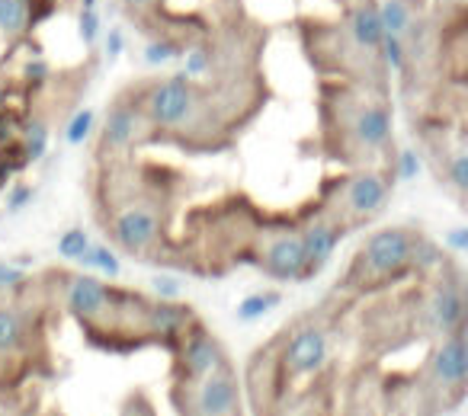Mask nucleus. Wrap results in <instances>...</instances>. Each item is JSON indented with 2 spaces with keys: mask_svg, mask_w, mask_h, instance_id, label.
<instances>
[{
  "mask_svg": "<svg viewBox=\"0 0 468 416\" xmlns=\"http://www.w3.org/2000/svg\"><path fill=\"white\" fill-rule=\"evenodd\" d=\"M23 273L20 269H10V266H0V286H14V282H20Z\"/></svg>",
  "mask_w": 468,
  "mask_h": 416,
  "instance_id": "c756f323",
  "label": "nucleus"
},
{
  "mask_svg": "<svg viewBox=\"0 0 468 416\" xmlns=\"http://www.w3.org/2000/svg\"><path fill=\"white\" fill-rule=\"evenodd\" d=\"M391 131V122H388V112L385 109H366L356 122V135L363 144H382Z\"/></svg>",
  "mask_w": 468,
  "mask_h": 416,
  "instance_id": "ddd939ff",
  "label": "nucleus"
},
{
  "mask_svg": "<svg viewBox=\"0 0 468 416\" xmlns=\"http://www.w3.org/2000/svg\"><path fill=\"white\" fill-rule=\"evenodd\" d=\"M27 199H29V189H16V192H14V199H10V208H20Z\"/></svg>",
  "mask_w": 468,
  "mask_h": 416,
  "instance_id": "72a5a7b5",
  "label": "nucleus"
},
{
  "mask_svg": "<svg viewBox=\"0 0 468 416\" xmlns=\"http://www.w3.org/2000/svg\"><path fill=\"white\" fill-rule=\"evenodd\" d=\"M125 4H144V0H125Z\"/></svg>",
  "mask_w": 468,
  "mask_h": 416,
  "instance_id": "e433bc0d",
  "label": "nucleus"
},
{
  "mask_svg": "<svg viewBox=\"0 0 468 416\" xmlns=\"http://www.w3.org/2000/svg\"><path fill=\"white\" fill-rule=\"evenodd\" d=\"M382 39H385V36H382ZM385 58L391 61V68H398V65H401V46H398L395 33H391L388 39H385Z\"/></svg>",
  "mask_w": 468,
  "mask_h": 416,
  "instance_id": "a878e982",
  "label": "nucleus"
},
{
  "mask_svg": "<svg viewBox=\"0 0 468 416\" xmlns=\"http://www.w3.org/2000/svg\"><path fill=\"white\" fill-rule=\"evenodd\" d=\"M20 337H23V330H20V320H16V314L0 311V352L16 349Z\"/></svg>",
  "mask_w": 468,
  "mask_h": 416,
  "instance_id": "a211bd4d",
  "label": "nucleus"
},
{
  "mask_svg": "<svg viewBox=\"0 0 468 416\" xmlns=\"http://www.w3.org/2000/svg\"><path fill=\"white\" fill-rule=\"evenodd\" d=\"M23 23H27V4L23 0H0V26L14 33Z\"/></svg>",
  "mask_w": 468,
  "mask_h": 416,
  "instance_id": "6ab92c4d",
  "label": "nucleus"
},
{
  "mask_svg": "<svg viewBox=\"0 0 468 416\" xmlns=\"http://www.w3.org/2000/svg\"><path fill=\"white\" fill-rule=\"evenodd\" d=\"M327 359V339L321 330L308 327V330L295 333L292 346L286 352V365L292 375H308V371H318Z\"/></svg>",
  "mask_w": 468,
  "mask_h": 416,
  "instance_id": "20e7f679",
  "label": "nucleus"
},
{
  "mask_svg": "<svg viewBox=\"0 0 468 416\" xmlns=\"http://www.w3.org/2000/svg\"><path fill=\"white\" fill-rule=\"evenodd\" d=\"M132 135H135V112L119 106L110 116V122H106V135H103L106 148H122Z\"/></svg>",
  "mask_w": 468,
  "mask_h": 416,
  "instance_id": "4468645a",
  "label": "nucleus"
},
{
  "mask_svg": "<svg viewBox=\"0 0 468 416\" xmlns=\"http://www.w3.org/2000/svg\"><path fill=\"white\" fill-rule=\"evenodd\" d=\"M183 317H186V314H183V307L164 305V301L151 307V327H154V330L176 333V330H180V324H183Z\"/></svg>",
  "mask_w": 468,
  "mask_h": 416,
  "instance_id": "f3484780",
  "label": "nucleus"
},
{
  "mask_svg": "<svg viewBox=\"0 0 468 416\" xmlns=\"http://www.w3.org/2000/svg\"><path fill=\"white\" fill-rule=\"evenodd\" d=\"M0 129H4V119H0Z\"/></svg>",
  "mask_w": 468,
  "mask_h": 416,
  "instance_id": "4c0bfd02",
  "label": "nucleus"
},
{
  "mask_svg": "<svg viewBox=\"0 0 468 416\" xmlns=\"http://www.w3.org/2000/svg\"><path fill=\"white\" fill-rule=\"evenodd\" d=\"M189 106H193V93L183 78H170L167 84H161L151 93V116L161 125H176L186 119Z\"/></svg>",
  "mask_w": 468,
  "mask_h": 416,
  "instance_id": "f03ea898",
  "label": "nucleus"
},
{
  "mask_svg": "<svg viewBox=\"0 0 468 416\" xmlns=\"http://www.w3.org/2000/svg\"><path fill=\"white\" fill-rule=\"evenodd\" d=\"M363 256H366V263H369L372 273H378V276L398 273V269L414 256V244H410V237L404 234V231L388 228V231H378V234L369 237Z\"/></svg>",
  "mask_w": 468,
  "mask_h": 416,
  "instance_id": "f257e3e1",
  "label": "nucleus"
},
{
  "mask_svg": "<svg viewBox=\"0 0 468 416\" xmlns=\"http://www.w3.org/2000/svg\"><path fill=\"white\" fill-rule=\"evenodd\" d=\"M234 403H238V390H234L231 378L208 371L202 378L199 390H196V410H199V416H231Z\"/></svg>",
  "mask_w": 468,
  "mask_h": 416,
  "instance_id": "7ed1b4c3",
  "label": "nucleus"
},
{
  "mask_svg": "<svg viewBox=\"0 0 468 416\" xmlns=\"http://www.w3.org/2000/svg\"><path fill=\"white\" fill-rule=\"evenodd\" d=\"M58 250H61V256H68V260H80V256L87 254V234L84 231H68L65 237H61V244H58Z\"/></svg>",
  "mask_w": 468,
  "mask_h": 416,
  "instance_id": "412c9836",
  "label": "nucleus"
},
{
  "mask_svg": "<svg viewBox=\"0 0 468 416\" xmlns=\"http://www.w3.org/2000/svg\"><path fill=\"white\" fill-rule=\"evenodd\" d=\"M462 295L455 288H442L440 295L433 298V320L440 330H455L462 324Z\"/></svg>",
  "mask_w": 468,
  "mask_h": 416,
  "instance_id": "9b49d317",
  "label": "nucleus"
},
{
  "mask_svg": "<svg viewBox=\"0 0 468 416\" xmlns=\"http://www.w3.org/2000/svg\"><path fill=\"white\" fill-rule=\"evenodd\" d=\"M218 346L212 343V339L199 337L193 339V343L186 346V369L189 375H208V371H215V365H218Z\"/></svg>",
  "mask_w": 468,
  "mask_h": 416,
  "instance_id": "f8f14e48",
  "label": "nucleus"
},
{
  "mask_svg": "<svg viewBox=\"0 0 468 416\" xmlns=\"http://www.w3.org/2000/svg\"><path fill=\"white\" fill-rule=\"evenodd\" d=\"M119 52H122V36L112 29L110 33V55H119Z\"/></svg>",
  "mask_w": 468,
  "mask_h": 416,
  "instance_id": "473e14b6",
  "label": "nucleus"
},
{
  "mask_svg": "<svg viewBox=\"0 0 468 416\" xmlns=\"http://www.w3.org/2000/svg\"><path fill=\"white\" fill-rule=\"evenodd\" d=\"M302 247H305V276L321 269L331 260L334 247H337V231L327 228V224H312L302 237Z\"/></svg>",
  "mask_w": 468,
  "mask_h": 416,
  "instance_id": "1a4fd4ad",
  "label": "nucleus"
},
{
  "mask_svg": "<svg viewBox=\"0 0 468 416\" xmlns=\"http://www.w3.org/2000/svg\"><path fill=\"white\" fill-rule=\"evenodd\" d=\"M42 151H46V129L33 125V131H29V157H42Z\"/></svg>",
  "mask_w": 468,
  "mask_h": 416,
  "instance_id": "b1692460",
  "label": "nucleus"
},
{
  "mask_svg": "<svg viewBox=\"0 0 468 416\" xmlns=\"http://www.w3.org/2000/svg\"><path fill=\"white\" fill-rule=\"evenodd\" d=\"M144 58H148L151 65H161V61H167V58H170V46H148Z\"/></svg>",
  "mask_w": 468,
  "mask_h": 416,
  "instance_id": "cd10ccee",
  "label": "nucleus"
},
{
  "mask_svg": "<svg viewBox=\"0 0 468 416\" xmlns=\"http://www.w3.org/2000/svg\"><path fill=\"white\" fill-rule=\"evenodd\" d=\"M206 52H193L189 55V61H186V71L189 74H199V71H206Z\"/></svg>",
  "mask_w": 468,
  "mask_h": 416,
  "instance_id": "c85d7f7f",
  "label": "nucleus"
},
{
  "mask_svg": "<svg viewBox=\"0 0 468 416\" xmlns=\"http://www.w3.org/2000/svg\"><path fill=\"white\" fill-rule=\"evenodd\" d=\"M401 173L408 176V180H410V176H417V157L414 154H404L401 157Z\"/></svg>",
  "mask_w": 468,
  "mask_h": 416,
  "instance_id": "7c9ffc66",
  "label": "nucleus"
},
{
  "mask_svg": "<svg viewBox=\"0 0 468 416\" xmlns=\"http://www.w3.org/2000/svg\"><path fill=\"white\" fill-rule=\"evenodd\" d=\"M465 369H468L465 339H462V333L455 330L452 337H449V343H442V349L436 352V375H440V381L459 388V384L465 381Z\"/></svg>",
  "mask_w": 468,
  "mask_h": 416,
  "instance_id": "6e6552de",
  "label": "nucleus"
},
{
  "mask_svg": "<svg viewBox=\"0 0 468 416\" xmlns=\"http://www.w3.org/2000/svg\"><path fill=\"white\" fill-rule=\"evenodd\" d=\"M80 260H87L90 266H100L103 273H110V276H116L119 273V263H116V256L110 254V250H103V247H97V250H87Z\"/></svg>",
  "mask_w": 468,
  "mask_h": 416,
  "instance_id": "5701e85b",
  "label": "nucleus"
},
{
  "mask_svg": "<svg viewBox=\"0 0 468 416\" xmlns=\"http://www.w3.org/2000/svg\"><path fill=\"white\" fill-rule=\"evenodd\" d=\"M157 234V218L144 208H132L116 222V237L125 250H142L154 241Z\"/></svg>",
  "mask_w": 468,
  "mask_h": 416,
  "instance_id": "0eeeda50",
  "label": "nucleus"
},
{
  "mask_svg": "<svg viewBox=\"0 0 468 416\" xmlns=\"http://www.w3.org/2000/svg\"><path fill=\"white\" fill-rule=\"evenodd\" d=\"M90 125H93V112H90V109L78 112V116L71 119V125H68V141H71V144H80L87 135H90Z\"/></svg>",
  "mask_w": 468,
  "mask_h": 416,
  "instance_id": "4be33fe9",
  "label": "nucleus"
},
{
  "mask_svg": "<svg viewBox=\"0 0 468 416\" xmlns=\"http://www.w3.org/2000/svg\"><path fill=\"white\" fill-rule=\"evenodd\" d=\"M452 182L459 189L468 186V157H455V163H452Z\"/></svg>",
  "mask_w": 468,
  "mask_h": 416,
  "instance_id": "393cba45",
  "label": "nucleus"
},
{
  "mask_svg": "<svg viewBox=\"0 0 468 416\" xmlns=\"http://www.w3.org/2000/svg\"><path fill=\"white\" fill-rule=\"evenodd\" d=\"M97 26H100V23H97V16H93V10H87L84 20H80V33H84L87 42L97 39Z\"/></svg>",
  "mask_w": 468,
  "mask_h": 416,
  "instance_id": "bb28decb",
  "label": "nucleus"
},
{
  "mask_svg": "<svg viewBox=\"0 0 468 416\" xmlns=\"http://www.w3.org/2000/svg\"><path fill=\"white\" fill-rule=\"evenodd\" d=\"M267 269L280 279H299L305 276V247L302 237H280L267 250Z\"/></svg>",
  "mask_w": 468,
  "mask_h": 416,
  "instance_id": "39448f33",
  "label": "nucleus"
},
{
  "mask_svg": "<svg viewBox=\"0 0 468 416\" xmlns=\"http://www.w3.org/2000/svg\"><path fill=\"white\" fill-rule=\"evenodd\" d=\"M378 20H382V26L388 29V33H401V29L408 26V14H404L401 0H388L382 7V14H378Z\"/></svg>",
  "mask_w": 468,
  "mask_h": 416,
  "instance_id": "aec40b11",
  "label": "nucleus"
},
{
  "mask_svg": "<svg viewBox=\"0 0 468 416\" xmlns=\"http://www.w3.org/2000/svg\"><path fill=\"white\" fill-rule=\"evenodd\" d=\"M353 29H356V39L363 42V46H376V42H382V36H385V26H382V20H378L376 10H359L356 20H353Z\"/></svg>",
  "mask_w": 468,
  "mask_h": 416,
  "instance_id": "2eb2a0df",
  "label": "nucleus"
},
{
  "mask_svg": "<svg viewBox=\"0 0 468 416\" xmlns=\"http://www.w3.org/2000/svg\"><path fill=\"white\" fill-rule=\"evenodd\" d=\"M280 292H263V295H250L238 305V320H254V317H263L267 311H273L280 305Z\"/></svg>",
  "mask_w": 468,
  "mask_h": 416,
  "instance_id": "dca6fc26",
  "label": "nucleus"
},
{
  "mask_svg": "<svg viewBox=\"0 0 468 416\" xmlns=\"http://www.w3.org/2000/svg\"><path fill=\"white\" fill-rule=\"evenodd\" d=\"M385 202V182L372 173H363L350 182V208L359 215H369Z\"/></svg>",
  "mask_w": 468,
  "mask_h": 416,
  "instance_id": "9d476101",
  "label": "nucleus"
},
{
  "mask_svg": "<svg viewBox=\"0 0 468 416\" xmlns=\"http://www.w3.org/2000/svg\"><path fill=\"white\" fill-rule=\"evenodd\" d=\"M93 4H97V0H84V7H87V10H93Z\"/></svg>",
  "mask_w": 468,
  "mask_h": 416,
  "instance_id": "c9c22d12",
  "label": "nucleus"
},
{
  "mask_svg": "<svg viewBox=\"0 0 468 416\" xmlns=\"http://www.w3.org/2000/svg\"><path fill=\"white\" fill-rule=\"evenodd\" d=\"M465 241H468L465 231H455V234H452V244H455V247H465Z\"/></svg>",
  "mask_w": 468,
  "mask_h": 416,
  "instance_id": "f704fd0d",
  "label": "nucleus"
},
{
  "mask_svg": "<svg viewBox=\"0 0 468 416\" xmlns=\"http://www.w3.org/2000/svg\"><path fill=\"white\" fill-rule=\"evenodd\" d=\"M154 288H157L161 295H176V292H180V286H176V282H170V279H157V282H154Z\"/></svg>",
  "mask_w": 468,
  "mask_h": 416,
  "instance_id": "2f4dec72",
  "label": "nucleus"
},
{
  "mask_svg": "<svg viewBox=\"0 0 468 416\" xmlns=\"http://www.w3.org/2000/svg\"><path fill=\"white\" fill-rule=\"evenodd\" d=\"M106 301H110V292H106L103 282H97L93 276H80V279L71 282V292H68V305L78 317L90 320L100 317L106 311Z\"/></svg>",
  "mask_w": 468,
  "mask_h": 416,
  "instance_id": "423d86ee",
  "label": "nucleus"
}]
</instances>
